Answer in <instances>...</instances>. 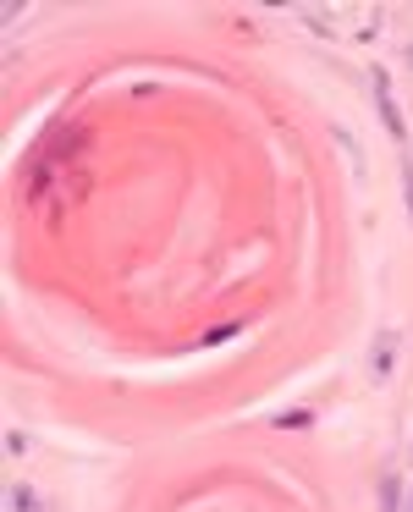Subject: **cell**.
I'll list each match as a JSON object with an SVG mask.
<instances>
[{"label": "cell", "mask_w": 413, "mask_h": 512, "mask_svg": "<svg viewBox=\"0 0 413 512\" xmlns=\"http://www.w3.org/2000/svg\"><path fill=\"white\" fill-rule=\"evenodd\" d=\"M391 358H397V331L375 336V353H369V375L386 380V375H391Z\"/></svg>", "instance_id": "cell-1"}, {"label": "cell", "mask_w": 413, "mask_h": 512, "mask_svg": "<svg viewBox=\"0 0 413 512\" xmlns=\"http://www.w3.org/2000/svg\"><path fill=\"white\" fill-rule=\"evenodd\" d=\"M375 105H380V122L397 133V144H408V127H402V116H397V105H391V89H386V83H375Z\"/></svg>", "instance_id": "cell-2"}, {"label": "cell", "mask_w": 413, "mask_h": 512, "mask_svg": "<svg viewBox=\"0 0 413 512\" xmlns=\"http://www.w3.org/2000/svg\"><path fill=\"white\" fill-rule=\"evenodd\" d=\"M6 512H45V501H39L34 485H12L6 490Z\"/></svg>", "instance_id": "cell-3"}, {"label": "cell", "mask_w": 413, "mask_h": 512, "mask_svg": "<svg viewBox=\"0 0 413 512\" xmlns=\"http://www.w3.org/2000/svg\"><path fill=\"white\" fill-rule=\"evenodd\" d=\"M380 512H402V479L386 474V485H380Z\"/></svg>", "instance_id": "cell-4"}, {"label": "cell", "mask_w": 413, "mask_h": 512, "mask_svg": "<svg viewBox=\"0 0 413 512\" xmlns=\"http://www.w3.org/2000/svg\"><path fill=\"white\" fill-rule=\"evenodd\" d=\"M6 452L23 457V452H28V435H17V430H12V435H6Z\"/></svg>", "instance_id": "cell-5"}, {"label": "cell", "mask_w": 413, "mask_h": 512, "mask_svg": "<svg viewBox=\"0 0 413 512\" xmlns=\"http://www.w3.org/2000/svg\"><path fill=\"white\" fill-rule=\"evenodd\" d=\"M402 188H408V210H413V160H402Z\"/></svg>", "instance_id": "cell-6"}, {"label": "cell", "mask_w": 413, "mask_h": 512, "mask_svg": "<svg viewBox=\"0 0 413 512\" xmlns=\"http://www.w3.org/2000/svg\"><path fill=\"white\" fill-rule=\"evenodd\" d=\"M408 512H413V490H408Z\"/></svg>", "instance_id": "cell-7"}, {"label": "cell", "mask_w": 413, "mask_h": 512, "mask_svg": "<svg viewBox=\"0 0 413 512\" xmlns=\"http://www.w3.org/2000/svg\"><path fill=\"white\" fill-rule=\"evenodd\" d=\"M408 61H413V50H408Z\"/></svg>", "instance_id": "cell-8"}]
</instances>
